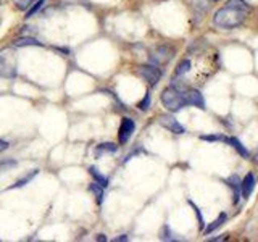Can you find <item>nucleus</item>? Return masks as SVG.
<instances>
[{
	"mask_svg": "<svg viewBox=\"0 0 258 242\" xmlns=\"http://www.w3.org/2000/svg\"><path fill=\"white\" fill-rule=\"evenodd\" d=\"M210 2H218V0H210Z\"/></svg>",
	"mask_w": 258,
	"mask_h": 242,
	"instance_id": "bb28decb",
	"label": "nucleus"
},
{
	"mask_svg": "<svg viewBox=\"0 0 258 242\" xmlns=\"http://www.w3.org/2000/svg\"><path fill=\"white\" fill-rule=\"evenodd\" d=\"M97 150L99 152H115L116 150V145L115 144H100L99 147H97Z\"/></svg>",
	"mask_w": 258,
	"mask_h": 242,
	"instance_id": "6ab92c4d",
	"label": "nucleus"
},
{
	"mask_svg": "<svg viewBox=\"0 0 258 242\" xmlns=\"http://www.w3.org/2000/svg\"><path fill=\"white\" fill-rule=\"evenodd\" d=\"M184 99H185V105H192V107H197V108H205V100H204V95L200 94V91L197 89H189V91L184 92Z\"/></svg>",
	"mask_w": 258,
	"mask_h": 242,
	"instance_id": "0eeeda50",
	"label": "nucleus"
},
{
	"mask_svg": "<svg viewBox=\"0 0 258 242\" xmlns=\"http://www.w3.org/2000/svg\"><path fill=\"white\" fill-rule=\"evenodd\" d=\"M224 220H226V213H221L220 216H218V220H216V221H213V224H210V226H208L205 232H207V234H210V232H212L213 229H216L218 226H221Z\"/></svg>",
	"mask_w": 258,
	"mask_h": 242,
	"instance_id": "f3484780",
	"label": "nucleus"
},
{
	"mask_svg": "<svg viewBox=\"0 0 258 242\" xmlns=\"http://www.w3.org/2000/svg\"><path fill=\"white\" fill-rule=\"evenodd\" d=\"M5 149H8V142L7 141H0V152L5 150Z\"/></svg>",
	"mask_w": 258,
	"mask_h": 242,
	"instance_id": "b1692460",
	"label": "nucleus"
},
{
	"mask_svg": "<svg viewBox=\"0 0 258 242\" xmlns=\"http://www.w3.org/2000/svg\"><path fill=\"white\" fill-rule=\"evenodd\" d=\"M149 105H150V94L147 92V94H145V97H144V100L139 103V108H141V110H147V108H149Z\"/></svg>",
	"mask_w": 258,
	"mask_h": 242,
	"instance_id": "4be33fe9",
	"label": "nucleus"
},
{
	"mask_svg": "<svg viewBox=\"0 0 258 242\" xmlns=\"http://www.w3.org/2000/svg\"><path fill=\"white\" fill-rule=\"evenodd\" d=\"M45 4V0H37V4L34 5V7H32V8H29V10H28V13H26V18H29V16H32V15H34L37 10H39V8L40 7H42Z\"/></svg>",
	"mask_w": 258,
	"mask_h": 242,
	"instance_id": "412c9836",
	"label": "nucleus"
},
{
	"mask_svg": "<svg viewBox=\"0 0 258 242\" xmlns=\"http://www.w3.org/2000/svg\"><path fill=\"white\" fill-rule=\"evenodd\" d=\"M173 55H174V48L168 47V45H161L152 52L150 60L153 62V65H166L173 58Z\"/></svg>",
	"mask_w": 258,
	"mask_h": 242,
	"instance_id": "39448f33",
	"label": "nucleus"
},
{
	"mask_svg": "<svg viewBox=\"0 0 258 242\" xmlns=\"http://www.w3.org/2000/svg\"><path fill=\"white\" fill-rule=\"evenodd\" d=\"M161 102L169 111H179L185 105L184 94H181L176 87H166L161 94Z\"/></svg>",
	"mask_w": 258,
	"mask_h": 242,
	"instance_id": "f03ea898",
	"label": "nucleus"
},
{
	"mask_svg": "<svg viewBox=\"0 0 258 242\" xmlns=\"http://www.w3.org/2000/svg\"><path fill=\"white\" fill-rule=\"evenodd\" d=\"M137 73H139V76L147 81L150 86H155L161 78V70L157 65H144V67H139Z\"/></svg>",
	"mask_w": 258,
	"mask_h": 242,
	"instance_id": "20e7f679",
	"label": "nucleus"
},
{
	"mask_svg": "<svg viewBox=\"0 0 258 242\" xmlns=\"http://www.w3.org/2000/svg\"><path fill=\"white\" fill-rule=\"evenodd\" d=\"M13 2H15V5H16L18 10H28L34 0H13Z\"/></svg>",
	"mask_w": 258,
	"mask_h": 242,
	"instance_id": "a211bd4d",
	"label": "nucleus"
},
{
	"mask_svg": "<svg viewBox=\"0 0 258 242\" xmlns=\"http://www.w3.org/2000/svg\"><path fill=\"white\" fill-rule=\"evenodd\" d=\"M190 70V62L189 60H184V62H181L179 63V67H177V70H176V75L174 76H182V75H185V73H187Z\"/></svg>",
	"mask_w": 258,
	"mask_h": 242,
	"instance_id": "dca6fc26",
	"label": "nucleus"
},
{
	"mask_svg": "<svg viewBox=\"0 0 258 242\" xmlns=\"http://www.w3.org/2000/svg\"><path fill=\"white\" fill-rule=\"evenodd\" d=\"M158 123L166 128L168 131H171L174 134H182L184 133V128L181 126L179 121H176V118H173L171 115H161L160 119H158Z\"/></svg>",
	"mask_w": 258,
	"mask_h": 242,
	"instance_id": "6e6552de",
	"label": "nucleus"
},
{
	"mask_svg": "<svg viewBox=\"0 0 258 242\" xmlns=\"http://www.w3.org/2000/svg\"><path fill=\"white\" fill-rule=\"evenodd\" d=\"M89 173L92 174V177L95 179V183H99V184L102 186V188H107V186H108V179H107V177H105V176H102V174L99 173V169H97V168L91 166V168H89Z\"/></svg>",
	"mask_w": 258,
	"mask_h": 242,
	"instance_id": "ddd939ff",
	"label": "nucleus"
},
{
	"mask_svg": "<svg viewBox=\"0 0 258 242\" xmlns=\"http://www.w3.org/2000/svg\"><path fill=\"white\" fill-rule=\"evenodd\" d=\"M16 166V161L15 160H5V161H0V171H7V169L15 168Z\"/></svg>",
	"mask_w": 258,
	"mask_h": 242,
	"instance_id": "aec40b11",
	"label": "nucleus"
},
{
	"mask_svg": "<svg viewBox=\"0 0 258 242\" xmlns=\"http://www.w3.org/2000/svg\"><path fill=\"white\" fill-rule=\"evenodd\" d=\"M202 139H207V141H226V137H223V136H204Z\"/></svg>",
	"mask_w": 258,
	"mask_h": 242,
	"instance_id": "5701e85b",
	"label": "nucleus"
},
{
	"mask_svg": "<svg viewBox=\"0 0 258 242\" xmlns=\"http://www.w3.org/2000/svg\"><path fill=\"white\" fill-rule=\"evenodd\" d=\"M37 174V169H34V171H31L29 174H26V176H24L23 177V179H20V181H16L13 186H12V189H15V188H23V186L24 184H26V183H29L31 179H32V177H34Z\"/></svg>",
	"mask_w": 258,
	"mask_h": 242,
	"instance_id": "2eb2a0df",
	"label": "nucleus"
},
{
	"mask_svg": "<svg viewBox=\"0 0 258 242\" xmlns=\"http://www.w3.org/2000/svg\"><path fill=\"white\" fill-rule=\"evenodd\" d=\"M89 189H91L95 194V196H97V202H99V204H102V199H103V188H102V186L99 183H92Z\"/></svg>",
	"mask_w": 258,
	"mask_h": 242,
	"instance_id": "4468645a",
	"label": "nucleus"
},
{
	"mask_svg": "<svg viewBox=\"0 0 258 242\" xmlns=\"http://www.w3.org/2000/svg\"><path fill=\"white\" fill-rule=\"evenodd\" d=\"M15 45H16V47H28V45L39 47V45H42V44H40L39 40L34 39V37H20V39H16V40H15Z\"/></svg>",
	"mask_w": 258,
	"mask_h": 242,
	"instance_id": "f8f14e48",
	"label": "nucleus"
},
{
	"mask_svg": "<svg viewBox=\"0 0 258 242\" xmlns=\"http://www.w3.org/2000/svg\"><path fill=\"white\" fill-rule=\"evenodd\" d=\"M113 240H115V242H121V240H127V237L126 236H119V237H115Z\"/></svg>",
	"mask_w": 258,
	"mask_h": 242,
	"instance_id": "393cba45",
	"label": "nucleus"
},
{
	"mask_svg": "<svg viewBox=\"0 0 258 242\" xmlns=\"http://www.w3.org/2000/svg\"><path fill=\"white\" fill-rule=\"evenodd\" d=\"M136 129V125L131 118H123L121 121V126H119V133H118V139H119V144H126L129 141V137L133 136Z\"/></svg>",
	"mask_w": 258,
	"mask_h": 242,
	"instance_id": "423d86ee",
	"label": "nucleus"
},
{
	"mask_svg": "<svg viewBox=\"0 0 258 242\" xmlns=\"http://www.w3.org/2000/svg\"><path fill=\"white\" fill-rule=\"evenodd\" d=\"M247 12H248V7L245 5L244 0H229L228 5L220 8V10L215 13L213 23L218 28H223V29L237 28L245 21Z\"/></svg>",
	"mask_w": 258,
	"mask_h": 242,
	"instance_id": "f257e3e1",
	"label": "nucleus"
},
{
	"mask_svg": "<svg viewBox=\"0 0 258 242\" xmlns=\"http://www.w3.org/2000/svg\"><path fill=\"white\" fill-rule=\"evenodd\" d=\"M0 76L15 78L16 76V55L12 48L0 52Z\"/></svg>",
	"mask_w": 258,
	"mask_h": 242,
	"instance_id": "7ed1b4c3",
	"label": "nucleus"
},
{
	"mask_svg": "<svg viewBox=\"0 0 258 242\" xmlns=\"http://www.w3.org/2000/svg\"><path fill=\"white\" fill-rule=\"evenodd\" d=\"M226 142H229V144H232V147L236 149L242 157L244 158H248V150L244 147V144H242L239 139H236V137H226Z\"/></svg>",
	"mask_w": 258,
	"mask_h": 242,
	"instance_id": "9d476101",
	"label": "nucleus"
},
{
	"mask_svg": "<svg viewBox=\"0 0 258 242\" xmlns=\"http://www.w3.org/2000/svg\"><path fill=\"white\" fill-rule=\"evenodd\" d=\"M228 184L234 189V204H237L239 200V194H240V186H242V181L239 179L237 176H231L228 179Z\"/></svg>",
	"mask_w": 258,
	"mask_h": 242,
	"instance_id": "9b49d317",
	"label": "nucleus"
},
{
	"mask_svg": "<svg viewBox=\"0 0 258 242\" xmlns=\"http://www.w3.org/2000/svg\"><path fill=\"white\" fill-rule=\"evenodd\" d=\"M97 240H107V237H105L103 234H99V237H97Z\"/></svg>",
	"mask_w": 258,
	"mask_h": 242,
	"instance_id": "a878e982",
	"label": "nucleus"
},
{
	"mask_svg": "<svg viewBox=\"0 0 258 242\" xmlns=\"http://www.w3.org/2000/svg\"><path fill=\"white\" fill-rule=\"evenodd\" d=\"M255 188V176L252 173H248L244 179H242V186H240V192H242V197L247 199L250 194H252Z\"/></svg>",
	"mask_w": 258,
	"mask_h": 242,
	"instance_id": "1a4fd4ad",
	"label": "nucleus"
}]
</instances>
